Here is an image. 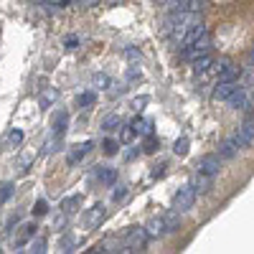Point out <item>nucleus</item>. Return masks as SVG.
I'll list each match as a JSON object with an SVG mask.
<instances>
[{
  "instance_id": "obj_1",
  "label": "nucleus",
  "mask_w": 254,
  "mask_h": 254,
  "mask_svg": "<svg viewBox=\"0 0 254 254\" xmlns=\"http://www.w3.org/2000/svg\"><path fill=\"white\" fill-rule=\"evenodd\" d=\"M203 54H211V36H201L196 44H190V46H181V59L183 61H196L198 56Z\"/></svg>"
},
{
  "instance_id": "obj_2",
  "label": "nucleus",
  "mask_w": 254,
  "mask_h": 254,
  "mask_svg": "<svg viewBox=\"0 0 254 254\" xmlns=\"http://www.w3.org/2000/svg\"><path fill=\"white\" fill-rule=\"evenodd\" d=\"M193 203H196V190H193V186H183L178 193H176V198H173V208L178 211V214H183V211H190L193 208Z\"/></svg>"
},
{
  "instance_id": "obj_3",
  "label": "nucleus",
  "mask_w": 254,
  "mask_h": 254,
  "mask_svg": "<svg viewBox=\"0 0 254 254\" xmlns=\"http://www.w3.org/2000/svg\"><path fill=\"white\" fill-rule=\"evenodd\" d=\"M231 140L237 142L239 150H242V147H249V145L254 142V117H249V120L239 127V132H237L234 137H231Z\"/></svg>"
},
{
  "instance_id": "obj_4",
  "label": "nucleus",
  "mask_w": 254,
  "mask_h": 254,
  "mask_svg": "<svg viewBox=\"0 0 254 254\" xmlns=\"http://www.w3.org/2000/svg\"><path fill=\"white\" fill-rule=\"evenodd\" d=\"M229 104H231V107H234V110H252L254 107V102L249 99V92L242 87V84H239V89L234 92V94H231L229 99H226Z\"/></svg>"
},
{
  "instance_id": "obj_5",
  "label": "nucleus",
  "mask_w": 254,
  "mask_h": 254,
  "mask_svg": "<svg viewBox=\"0 0 254 254\" xmlns=\"http://www.w3.org/2000/svg\"><path fill=\"white\" fill-rule=\"evenodd\" d=\"M147 242V234H145V229H130L127 231V244L122 252H135V249H142Z\"/></svg>"
},
{
  "instance_id": "obj_6",
  "label": "nucleus",
  "mask_w": 254,
  "mask_h": 254,
  "mask_svg": "<svg viewBox=\"0 0 254 254\" xmlns=\"http://www.w3.org/2000/svg\"><path fill=\"white\" fill-rule=\"evenodd\" d=\"M216 74H219V81H239V66H234L226 59L216 64Z\"/></svg>"
},
{
  "instance_id": "obj_7",
  "label": "nucleus",
  "mask_w": 254,
  "mask_h": 254,
  "mask_svg": "<svg viewBox=\"0 0 254 254\" xmlns=\"http://www.w3.org/2000/svg\"><path fill=\"white\" fill-rule=\"evenodd\" d=\"M198 171L201 173H206V176H219V171H221V158L219 155H203L201 158V163H198Z\"/></svg>"
},
{
  "instance_id": "obj_8",
  "label": "nucleus",
  "mask_w": 254,
  "mask_h": 254,
  "mask_svg": "<svg viewBox=\"0 0 254 254\" xmlns=\"http://www.w3.org/2000/svg\"><path fill=\"white\" fill-rule=\"evenodd\" d=\"M104 216H107V211H104V206H102V203H97V206H92V208L87 211V216H84V226L92 229V226L102 224V221H104Z\"/></svg>"
},
{
  "instance_id": "obj_9",
  "label": "nucleus",
  "mask_w": 254,
  "mask_h": 254,
  "mask_svg": "<svg viewBox=\"0 0 254 254\" xmlns=\"http://www.w3.org/2000/svg\"><path fill=\"white\" fill-rule=\"evenodd\" d=\"M237 89H239V81H219V87L214 92V99L216 102H226Z\"/></svg>"
},
{
  "instance_id": "obj_10",
  "label": "nucleus",
  "mask_w": 254,
  "mask_h": 254,
  "mask_svg": "<svg viewBox=\"0 0 254 254\" xmlns=\"http://www.w3.org/2000/svg\"><path fill=\"white\" fill-rule=\"evenodd\" d=\"M94 176H97V181L104 183V186H115V181H117V171H115V168H107V165H97Z\"/></svg>"
},
{
  "instance_id": "obj_11",
  "label": "nucleus",
  "mask_w": 254,
  "mask_h": 254,
  "mask_svg": "<svg viewBox=\"0 0 254 254\" xmlns=\"http://www.w3.org/2000/svg\"><path fill=\"white\" fill-rule=\"evenodd\" d=\"M190 186H193V190L196 193H206V190L211 188V176H206V173H196L193 178H190Z\"/></svg>"
},
{
  "instance_id": "obj_12",
  "label": "nucleus",
  "mask_w": 254,
  "mask_h": 254,
  "mask_svg": "<svg viewBox=\"0 0 254 254\" xmlns=\"http://www.w3.org/2000/svg\"><path fill=\"white\" fill-rule=\"evenodd\" d=\"M237 153H239V147H237V142L231 140V137H229V140H224V142H221V147H219V158H221V160H231Z\"/></svg>"
},
{
  "instance_id": "obj_13",
  "label": "nucleus",
  "mask_w": 254,
  "mask_h": 254,
  "mask_svg": "<svg viewBox=\"0 0 254 254\" xmlns=\"http://www.w3.org/2000/svg\"><path fill=\"white\" fill-rule=\"evenodd\" d=\"M145 234L147 239H153V237H163L165 234V226H163V219H150L145 226Z\"/></svg>"
},
{
  "instance_id": "obj_14",
  "label": "nucleus",
  "mask_w": 254,
  "mask_h": 254,
  "mask_svg": "<svg viewBox=\"0 0 254 254\" xmlns=\"http://www.w3.org/2000/svg\"><path fill=\"white\" fill-rule=\"evenodd\" d=\"M190 64H193L196 74H206L211 66H214V59H211V54H203V56H198L196 61H190Z\"/></svg>"
},
{
  "instance_id": "obj_15",
  "label": "nucleus",
  "mask_w": 254,
  "mask_h": 254,
  "mask_svg": "<svg viewBox=\"0 0 254 254\" xmlns=\"http://www.w3.org/2000/svg\"><path fill=\"white\" fill-rule=\"evenodd\" d=\"M130 127L135 130V135H145V137L153 135V122H147V120H135Z\"/></svg>"
},
{
  "instance_id": "obj_16",
  "label": "nucleus",
  "mask_w": 254,
  "mask_h": 254,
  "mask_svg": "<svg viewBox=\"0 0 254 254\" xmlns=\"http://www.w3.org/2000/svg\"><path fill=\"white\" fill-rule=\"evenodd\" d=\"M92 150V142H81V145H76L74 150L69 153V163H76V160H81L84 155H87Z\"/></svg>"
},
{
  "instance_id": "obj_17",
  "label": "nucleus",
  "mask_w": 254,
  "mask_h": 254,
  "mask_svg": "<svg viewBox=\"0 0 254 254\" xmlns=\"http://www.w3.org/2000/svg\"><path fill=\"white\" fill-rule=\"evenodd\" d=\"M163 226H165V231H178V226H181L178 211H171V214H165V216H163Z\"/></svg>"
},
{
  "instance_id": "obj_18",
  "label": "nucleus",
  "mask_w": 254,
  "mask_h": 254,
  "mask_svg": "<svg viewBox=\"0 0 254 254\" xmlns=\"http://www.w3.org/2000/svg\"><path fill=\"white\" fill-rule=\"evenodd\" d=\"M66 120H69L66 112H59V115L54 117V132H56V135H64V130H66Z\"/></svg>"
},
{
  "instance_id": "obj_19",
  "label": "nucleus",
  "mask_w": 254,
  "mask_h": 254,
  "mask_svg": "<svg viewBox=\"0 0 254 254\" xmlns=\"http://www.w3.org/2000/svg\"><path fill=\"white\" fill-rule=\"evenodd\" d=\"M94 102H97V94H94V92H84V94H81V97L76 99V104H79L81 110H87V107H92Z\"/></svg>"
},
{
  "instance_id": "obj_20",
  "label": "nucleus",
  "mask_w": 254,
  "mask_h": 254,
  "mask_svg": "<svg viewBox=\"0 0 254 254\" xmlns=\"http://www.w3.org/2000/svg\"><path fill=\"white\" fill-rule=\"evenodd\" d=\"M79 203H81V198L79 196H71V198H66L61 203V208H64V214H74V211L79 208Z\"/></svg>"
},
{
  "instance_id": "obj_21",
  "label": "nucleus",
  "mask_w": 254,
  "mask_h": 254,
  "mask_svg": "<svg viewBox=\"0 0 254 254\" xmlns=\"http://www.w3.org/2000/svg\"><path fill=\"white\" fill-rule=\"evenodd\" d=\"M117 125H120V117H117V115H107V117L102 120V130L110 132V130H115Z\"/></svg>"
},
{
  "instance_id": "obj_22",
  "label": "nucleus",
  "mask_w": 254,
  "mask_h": 254,
  "mask_svg": "<svg viewBox=\"0 0 254 254\" xmlns=\"http://www.w3.org/2000/svg\"><path fill=\"white\" fill-rule=\"evenodd\" d=\"M173 153H176V155H186V153H188V140H186V137L176 140V145H173Z\"/></svg>"
},
{
  "instance_id": "obj_23",
  "label": "nucleus",
  "mask_w": 254,
  "mask_h": 254,
  "mask_svg": "<svg viewBox=\"0 0 254 254\" xmlns=\"http://www.w3.org/2000/svg\"><path fill=\"white\" fill-rule=\"evenodd\" d=\"M31 252H33V254H44V252H46V242L41 239V237L33 239V242H31Z\"/></svg>"
},
{
  "instance_id": "obj_24",
  "label": "nucleus",
  "mask_w": 254,
  "mask_h": 254,
  "mask_svg": "<svg viewBox=\"0 0 254 254\" xmlns=\"http://www.w3.org/2000/svg\"><path fill=\"white\" fill-rule=\"evenodd\" d=\"M117 150H120V145H117L115 140H110V137L104 140V153H107V155H115Z\"/></svg>"
},
{
  "instance_id": "obj_25",
  "label": "nucleus",
  "mask_w": 254,
  "mask_h": 254,
  "mask_svg": "<svg viewBox=\"0 0 254 254\" xmlns=\"http://www.w3.org/2000/svg\"><path fill=\"white\" fill-rule=\"evenodd\" d=\"M10 193H13V183H5L3 188H0V203H5L10 198Z\"/></svg>"
},
{
  "instance_id": "obj_26",
  "label": "nucleus",
  "mask_w": 254,
  "mask_h": 254,
  "mask_svg": "<svg viewBox=\"0 0 254 254\" xmlns=\"http://www.w3.org/2000/svg\"><path fill=\"white\" fill-rule=\"evenodd\" d=\"M46 211H49L46 201H36V206H33V216H44Z\"/></svg>"
},
{
  "instance_id": "obj_27",
  "label": "nucleus",
  "mask_w": 254,
  "mask_h": 254,
  "mask_svg": "<svg viewBox=\"0 0 254 254\" xmlns=\"http://www.w3.org/2000/svg\"><path fill=\"white\" fill-rule=\"evenodd\" d=\"M125 196H127L125 186H117V190H112V201H115V203H117V201H125Z\"/></svg>"
},
{
  "instance_id": "obj_28",
  "label": "nucleus",
  "mask_w": 254,
  "mask_h": 254,
  "mask_svg": "<svg viewBox=\"0 0 254 254\" xmlns=\"http://www.w3.org/2000/svg\"><path fill=\"white\" fill-rule=\"evenodd\" d=\"M20 140H23V132H20V130H13V132L8 135V145H18Z\"/></svg>"
},
{
  "instance_id": "obj_29",
  "label": "nucleus",
  "mask_w": 254,
  "mask_h": 254,
  "mask_svg": "<svg viewBox=\"0 0 254 254\" xmlns=\"http://www.w3.org/2000/svg\"><path fill=\"white\" fill-rule=\"evenodd\" d=\"M155 147H158L155 137H153V135H147V142H145V153H155Z\"/></svg>"
},
{
  "instance_id": "obj_30",
  "label": "nucleus",
  "mask_w": 254,
  "mask_h": 254,
  "mask_svg": "<svg viewBox=\"0 0 254 254\" xmlns=\"http://www.w3.org/2000/svg\"><path fill=\"white\" fill-rule=\"evenodd\" d=\"M135 137V130H132V127H125V130H122V142H130Z\"/></svg>"
},
{
  "instance_id": "obj_31",
  "label": "nucleus",
  "mask_w": 254,
  "mask_h": 254,
  "mask_svg": "<svg viewBox=\"0 0 254 254\" xmlns=\"http://www.w3.org/2000/svg\"><path fill=\"white\" fill-rule=\"evenodd\" d=\"M165 176V165H155L153 168V178H163Z\"/></svg>"
},
{
  "instance_id": "obj_32",
  "label": "nucleus",
  "mask_w": 254,
  "mask_h": 254,
  "mask_svg": "<svg viewBox=\"0 0 254 254\" xmlns=\"http://www.w3.org/2000/svg\"><path fill=\"white\" fill-rule=\"evenodd\" d=\"M94 84H102V87H107V84H110V79L104 76V74H97V76H94Z\"/></svg>"
},
{
  "instance_id": "obj_33",
  "label": "nucleus",
  "mask_w": 254,
  "mask_h": 254,
  "mask_svg": "<svg viewBox=\"0 0 254 254\" xmlns=\"http://www.w3.org/2000/svg\"><path fill=\"white\" fill-rule=\"evenodd\" d=\"M61 247H64V252H71V247H74V239H71V237H66V239L61 242Z\"/></svg>"
},
{
  "instance_id": "obj_34",
  "label": "nucleus",
  "mask_w": 254,
  "mask_h": 254,
  "mask_svg": "<svg viewBox=\"0 0 254 254\" xmlns=\"http://www.w3.org/2000/svg\"><path fill=\"white\" fill-rule=\"evenodd\" d=\"M145 102H147V97H137V99L132 102V107H135V110H142V104H145Z\"/></svg>"
},
{
  "instance_id": "obj_35",
  "label": "nucleus",
  "mask_w": 254,
  "mask_h": 254,
  "mask_svg": "<svg viewBox=\"0 0 254 254\" xmlns=\"http://www.w3.org/2000/svg\"><path fill=\"white\" fill-rule=\"evenodd\" d=\"M51 5H56V8H66L69 5V0H49Z\"/></svg>"
},
{
  "instance_id": "obj_36",
  "label": "nucleus",
  "mask_w": 254,
  "mask_h": 254,
  "mask_svg": "<svg viewBox=\"0 0 254 254\" xmlns=\"http://www.w3.org/2000/svg\"><path fill=\"white\" fill-rule=\"evenodd\" d=\"M76 44H79V41H76L74 36H69V38H66V49H74Z\"/></svg>"
},
{
  "instance_id": "obj_37",
  "label": "nucleus",
  "mask_w": 254,
  "mask_h": 254,
  "mask_svg": "<svg viewBox=\"0 0 254 254\" xmlns=\"http://www.w3.org/2000/svg\"><path fill=\"white\" fill-rule=\"evenodd\" d=\"M127 59H132V61H135V59H140V54H137L135 49H127Z\"/></svg>"
},
{
  "instance_id": "obj_38",
  "label": "nucleus",
  "mask_w": 254,
  "mask_h": 254,
  "mask_svg": "<svg viewBox=\"0 0 254 254\" xmlns=\"http://www.w3.org/2000/svg\"><path fill=\"white\" fill-rule=\"evenodd\" d=\"M64 221H66V219H64V216H59V219L54 221V226H56V229H61V226H64Z\"/></svg>"
},
{
  "instance_id": "obj_39",
  "label": "nucleus",
  "mask_w": 254,
  "mask_h": 254,
  "mask_svg": "<svg viewBox=\"0 0 254 254\" xmlns=\"http://www.w3.org/2000/svg\"><path fill=\"white\" fill-rule=\"evenodd\" d=\"M51 99H54V92H46V94H44V104H49Z\"/></svg>"
},
{
  "instance_id": "obj_40",
  "label": "nucleus",
  "mask_w": 254,
  "mask_h": 254,
  "mask_svg": "<svg viewBox=\"0 0 254 254\" xmlns=\"http://www.w3.org/2000/svg\"><path fill=\"white\" fill-rule=\"evenodd\" d=\"M249 66H254V49L249 51Z\"/></svg>"
},
{
  "instance_id": "obj_41",
  "label": "nucleus",
  "mask_w": 254,
  "mask_h": 254,
  "mask_svg": "<svg viewBox=\"0 0 254 254\" xmlns=\"http://www.w3.org/2000/svg\"><path fill=\"white\" fill-rule=\"evenodd\" d=\"M74 3H81V0H74Z\"/></svg>"
}]
</instances>
